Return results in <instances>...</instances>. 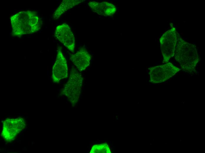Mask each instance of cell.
I'll return each mask as SVG.
<instances>
[{"label": "cell", "mask_w": 205, "mask_h": 153, "mask_svg": "<svg viewBox=\"0 0 205 153\" xmlns=\"http://www.w3.org/2000/svg\"><path fill=\"white\" fill-rule=\"evenodd\" d=\"M82 80V75L75 68H72L62 93L66 96L73 104L76 103L79 98Z\"/></svg>", "instance_id": "obj_3"}, {"label": "cell", "mask_w": 205, "mask_h": 153, "mask_svg": "<svg viewBox=\"0 0 205 153\" xmlns=\"http://www.w3.org/2000/svg\"><path fill=\"white\" fill-rule=\"evenodd\" d=\"M54 35L56 38L70 51L73 52L75 46V38L69 26L63 23L56 28Z\"/></svg>", "instance_id": "obj_7"}, {"label": "cell", "mask_w": 205, "mask_h": 153, "mask_svg": "<svg viewBox=\"0 0 205 153\" xmlns=\"http://www.w3.org/2000/svg\"><path fill=\"white\" fill-rule=\"evenodd\" d=\"M155 140L154 139L153 140V141H154Z\"/></svg>", "instance_id": "obj_17"}, {"label": "cell", "mask_w": 205, "mask_h": 153, "mask_svg": "<svg viewBox=\"0 0 205 153\" xmlns=\"http://www.w3.org/2000/svg\"><path fill=\"white\" fill-rule=\"evenodd\" d=\"M179 36L175 28L165 32L160 39L163 61L168 62L175 54L176 43Z\"/></svg>", "instance_id": "obj_4"}, {"label": "cell", "mask_w": 205, "mask_h": 153, "mask_svg": "<svg viewBox=\"0 0 205 153\" xmlns=\"http://www.w3.org/2000/svg\"><path fill=\"white\" fill-rule=\"evenodd\" d=\"M175 50V59L181 69L189 72L194 71L199 60L195 46L185 41L179 37Z\"/></svg>", "instance_id": "obj_2"}, {"label": "cell", "mask_w": 205, "mask_h": 153, "mask_svg": "<svg viewBox=\"0 0 205 153\" xmlns=\"http://www.w3.org/2000/svg\"><path fill=\"white\" fill-rule=\"evenodd\" d=\"M150 144V145H152V144Z\"/></svg>", "instance_id": "obj_14"}, {"label": "cell", "mask_w": 205, "mask_h": 153, "mask_svg": "<svg viewBox=\"0 0 205 153\" xmlns=\"http://www.w3.org/2000/svg\"><path fill=\"white\" fill-rule=\"evenodd\" d=\"M12 35L16 37L35 33L41 29L42 21L37 11H21L10 18Z\"/></svg>", "instance_id": "obj_1"}, {"label": "cell", "mask_w": 205, "mask_h": 153, "mask_svg": "<svg viewBox=\"0 0 205 153\" xmlns=\"http://www.w3.org/2000/svg\"><path fill=\"white\" fill-rule=\"evenodd\" d=\"M167 143H168L167 142H165V144H167Z\"/></svg>", "instance_id": "obj_15"}, {"label": "cell", "mask_w": 205, "mask_h": 153, "mask_svg": "<svg viewBox=\"0 0 205 153\" xmlns=\"http://www.w3.org/2000/svg\"><path fill=\"white\" fill-rule=\"evenodd\" d=\"M109 146L107 144H102L93 146L90 153H110Z\"/></svg>", "instance_id": "obj_12"}, {"label": "cell", "mask_w": 205, "mask_h": 153, "mask_svg": "<svg viewBox=\"0 0 205 153\" xmlns=\"http://www.w3.org/2000/svg\"><path fill=\"white\" fill-rule=\"evenodd\" d=\"M116 119H118V118H117Z\"/></svg>", "instance_id": "obj_16"}, {"label": "cell", "mask_w": 205, "mask_h": 153, "mask_svg": "<svg viewBox=\"0 0 205 153\" xmlns=\"http://www.w3.org/2000/svg\"><path fill=\"white\" fill-rule=\"evenodd\" d=\"M88 5L93 12L105 16L113 15L117 10L114 5L107 1L98 2L92 1H90Z\"/></svg>", "instance_id": "obj_10"}, {"label": "cell", "mask_w": 205, "mask_h": 153, "mask_svg": "<svg viewBox=\"0 0 205 153\" xmlns=\"http://www.w3.org/2000/svg\"><path fill=\"white\" fill-rule=\"evenodd\" d=\"M68 76V67L66 58L61 48L58 49L56 60L53 66L52 79L55 83H59L60 80Z\"/></svg>", "instance_id": "obj_8"}, {"label": "cell", "mask_w": 205, "mask_h": 153, "mask_svg": "<svg viewBox=\"0 0 205 153\" xmlns=\"http://www.w3.org/2000/svg\"><path fill=\"white\" fill-rule=\"evenodd\" d=\"M150 81L153 83L164 82L175 75L179 69L170 63L150 68Z\"/></svg>", "instance_id": "obj_6"}, {"label": "cell", "mask_w": 205, "mask_h": 153, "mask_svg": "<svg viewBox=\"0 0 205 153\" xmlns=\"http://www.w3.org/2000/svg\"><path fill=\"white\" fill-rule=\"evenodd\" d=\"M85 0H64L52 14L54 20L58 19L64 13L70 9L79 4Z\"/></svg>", "instance_id": "obj_11"}, {"label": "cell", "mask_w": 205, "mask_h": 153, "mask_svg": "<svg viewBox=\"0 0 205 153\" xmlns=\"http://www.w3.org/2000/svg\"><path fill=\"white\" fill-rule=\"evenodd\" d=\"M179 141L181 142L182 141V140L181 139H180V140H179Z\"/></svg>", "instance_id": "obj_13"}, {"label": "cell", "mask_w": 205, "mask_h": 153, "mask_svg": "<svg viewBox=\"0 0 205 153\" xmlns=\"http://www.w3.org/2000/svg\"><path fill=\"white\" fill-rule=\"evenodd\" d=\"M91 59L90 54L84 48L80 49L70 57L73 64L80 71L85 70L89 66Z\"/></svg>", "instance_id": "obj_9"}, {"label": "cell", "mask_w": 205, "mask_h": 153, "mask_svg": "<svg viewBox=\"0 0 205 153\" xmlns=\"http://www.w3.org/2000/svg\"><path fill=\"white\" fill-rule=\"evenodd\" d=\"M25 126L26 123L23 118L6 119L3 123L1 136L6 142H11Z\"/></svg>", "instance_id": "obj_5"}]
</instances>
